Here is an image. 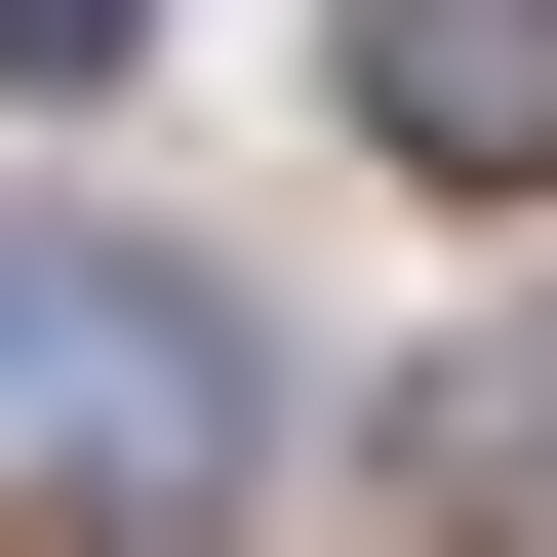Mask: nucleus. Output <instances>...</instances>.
<instances>
[{
    "label": "nucleus",
    "mask_w": 557,
    "mask_h": 557,
    "mask_svg": "<svg viewBox=\"0 0 557 557\" xmlns=\"http://www.w3.org/2000/svg\"><path fill=\"white\" fill-rule=\"evenodd\" d=\"M120 40H160V0H0V81H120Z\"/></svg>",
    "instance_id": "nucleus-4"
},
{
    "label": "nucleus",
    "mask_w": 557,
    "mask_h": 557,
    "mask_svg": "<svg viewBox=\"0 0 557 557\" xmlns=\"http://www.w3.org/2000/svg\"><path fill=\"white\" fill-rule=\"evenodd\" d=\"M398 518L438 557H557V319H478V359L398 398Z\"/></svg>",
    "instance_id": "nucleus-3"
},
{
    "label": "nucleus",
    "mask_w": 557,
    "mask_h": 557,
    "mask_svg": "<svg viewBox=\"0 0 557 557\" xmlns=\"http://www.w3.org/2000/svg\"><path fill=\"white\" fill-rule=\"evenodd\" d=\"M0 518H81V557L239 518V319L120 278V239H0Z\"/></svg>",
    "instance_id": "nucleus-1"
},
{
    "label": "nucleus",
    "mask_w": 557,
    "mask_h": 557,
    "mask_svg": "<svg viewBox=\"0 0 557 557\" xmlns=\"http://www.w3.org/2000/svg\"><path fill=\"white\" fill-rule=\"evenodd\" d=\"M359 120L438 199H557V0H359Z\"/></svg>",
    "instance_id": "nucleus-2"
}]
</instances>
